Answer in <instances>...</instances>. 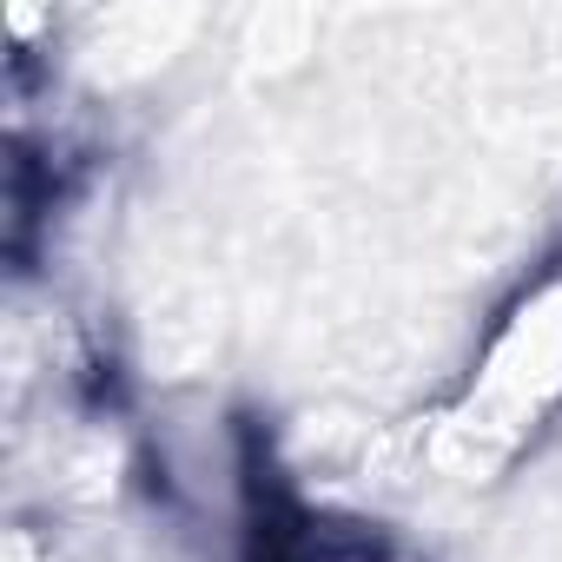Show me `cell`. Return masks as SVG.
<instances>
[{
  "label": "cell",
  "mask_w": 562,
  "mask_h": 562,
  "mask_svg": "<svg viewBox=\"0 0 562 562\" xmlns=\"http://www.w3.org/2000/svg\"><path fill=\"white\" fill-rule=\"evenodd\" d=\"M562 443V245L522 265L397 424L404 476L490 496Z\"/></svg>",
  "instance_id": "6da1fadb"
},
{
  "label": "cell",
  "mask_w": 562,
  "mask_h": 562,
  "mask_svg": "<svg viewBox=\"0 0 562 562\" xmlns=\"http://www.w3.org/2000/svg\"><path fill=\"white\" fill-rule=\"evenodd\" d=\"M271 562H424L417 549H404L397 536H384V529H318V536H305L299 549H285V555H271Z\"/></svg>",
  "instance_id": "7a4b0ae2"
}]
</instances>
